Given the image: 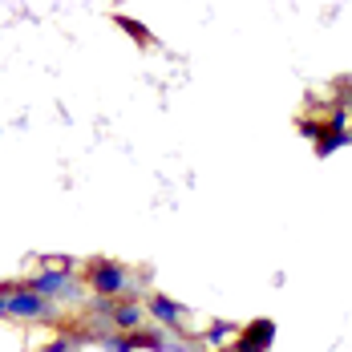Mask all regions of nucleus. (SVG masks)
<instances>
[{"label": "nucleus", "instance_id": "obj_7", "mask_svg": "<svg viewBox=\"0 0 352 352\" xmlns=\"http://www.w3.org/2000/svg\"><path fill=\"white\" fill-rule=\"evenodd\" d=\"M65 283H69V272H45V276L33 280V292H41V296H45V292H61Z\"/></svg>", "mask_w": 352, "mask_h": 352}, {"label": "nucleus", "instance_id": "obj_11", "mask_svg": "<svg viewBox=\"0 0 352 352\" xmlns=\"http://www.w3.org/2000/svg\"><path fill=\"white\" fill-rule=\"evenodd\" d=\"M0 316H8V296H0Z\"/></svg>", "mask_w": 352, "mask_h": 352}, {"label": "nucleus", "instance_id": "obj_4", "mask_svg": "<svg viewBox=\"0 0 352 352\" xmlns=\"http://www.w3.org/2000/svg\"><path fill=\"white\" fill-rule=\"evenodd\" d=\"M150 312H154V320H162V324H178V320L186 316V308L175 304L170 296H154V300H150Z\"/></svg>", "mask_w": 352, "mask_h": 352}, {"label": "nucleus", "instance_id": "obj_5", "mask_svg": "<svg viewBox=\"0 0 352 352\" xmlns=\"http://www.w3.org/2000/svg\"><path fill=\"white\" fill-rule=\"evenodd\" d=\"M344 142H352L349 130H328V126H320V138H316V154L324 158V154H332V150H340Z\"/></svg>", "mask_w": 352, "mask_h": 352}, {"label": "nucleus", "instance_id": "obj_1", "mask_svg": "<svg viewBox=\"0 0 352 352\" xmlns=\"http://www.w3.org/2000/svg\"><path fill=\"white\" fill-rule=\"evenodd\" d=\"M85 280H89V287L98 292V296H118L122 287H126V267L122 263H109V259H94L89 263V272H85Z\"/></svg>", "mask_w": 352, "mask_h": 352}, {"label": "nucleus", "instance_id": "obj_3", "mask_svg": "<svg viewBox=\"0 0 352 352\" xmlns=\"http://www.w3.org/2000/svg\"><path fill=\"white\" fill-rule=\"evenodd\" d=\"M45 312H49V304H45V296L33 292V287H21V292L8 296V316L33 320V316H45Z\"/></svg>", "mask_w": 352, "mask_h": 352}, {"label": "nucleus", "instance_id": "obj_8", "mask_svg": "<svg viewBox=\"0 0 352 352\" xmlns=\"http://www.w3.org/2000/svg\"><path fill=\"white\" fill-rule=\"evenodd\" d=\"M113 320H118V328H138L142 308L138 304H122V308H113Z\"/></svg>", "mask_w": 352, "mask_h": 352}, {"label": "nucleus", "instance_id": "obj_10", "mask_svg": "<svg viewBox=\"0 0 352 352\" xmlns=\"http://www.w3.org/2000/svg\"><path fill=\"white\" fill-rule=\"evenodd\" d=\"M45 352H69V344H65V340H53V344H49Z\"/></svg>", "mask_w": 352, "mask_h": 352}, {"label": "nucleus", "instance_id": "obj_2", "mask_svg": "<svg viewBox=\"0 0 352 352\" xmlns=\"http://www.w3.org/2000/svg\"><path fill=\"white\" fill-rule=\"evenodd\" d=\"M272 340H276V324L272 320H251L235 336V352H267Z\"/></svg>", "mask_w": 352, "mask_h": 352}, {"label": "nucleus", "instance_id": "obj_9", "mask_svg": "<svg viewBox=\"0 0 352 352\" xmlns=\"http://www.w3.org/2000/svg\"><path fill=\"white\" fill-rule=\"evenodd\" d=\"M118 25H122V29H130L134 36H146V29H142L138 21H126V16H118Z\"/></svg>", "mask_w": 352, "mask_h": 352}, {"label": "nucleus", "instance_id": "obj_6", "mask_svg": "<svg viewBox=\"0 0 352 352\" xmlns=\"http://www.w3.org/2000/svg\"><path fill=\"white\" fill-rule=\"evenodd\" d=\"M235 336H239V328H235L231 320H219V324L207 328V336H203V340H207L211 349H219V344H227V340H235Z\"/></svg>", "mask_w": 352, "mask_h": 352}]
</instances>
